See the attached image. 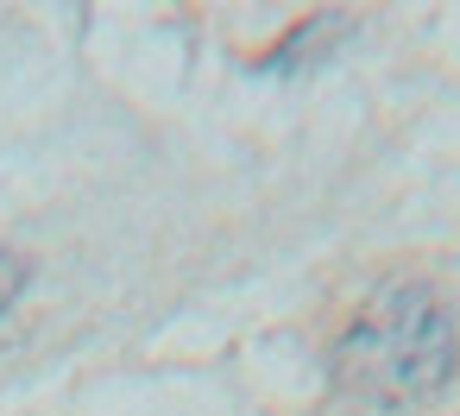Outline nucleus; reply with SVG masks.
<instances>
[{"label": "nucleus", "mask_w": 460, "mask_h": 416, "mask_svg": "<svg viewBox=\"0 0 460 416\" xmlns=\"http://www.w3.org/2000/svg\"><path fill=\"white\" fill-rule=\"evenodd\" d=\"M454 366H460L454 315L416 284L372 290L334 341L341 391L372 410H416V403L441 397Z\"/></svg>", "instance_id": "obj_1"}, {"label": "nucleus", "mask_w": 460, "mask_h": 416, "mask_svg": "<svg viewBox=\"0 0 460 416\" xmlns=\"http://www.w3.org/2000/svg\"><path fill=\"white\" fill-rule=\"evenodd\" d=\"M26 290H32V265L20 252H0V315H13Z\"/></svg>", "instance_id": "obj_2"}]
</instances>
